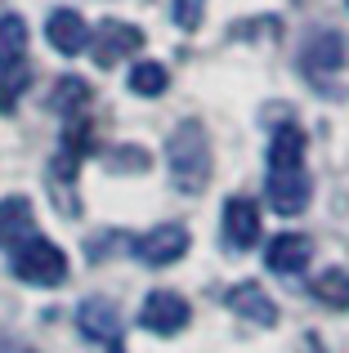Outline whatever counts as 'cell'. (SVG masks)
<instances>
[{"instance_id": "1", "label": "cell", "mask_w": 349, "mask_h": 353, "mask_svg": "<svg viewBox=\"0 0 349 353\" xmlns=\"http://www.w3.org/2000/svg\"><path fill=\"white\" fill-rule=\"evenodd\" d=\"M166 165L179 192H201L210 183V143L197 121H179L166 139Z\"/></svg>"}, {"instance_id": "2", "label": "cell", "mask_w": 349, "mask_h": 353, "mask_svg": "<svg viewBox=\"0 0 349 353\" xmlns=\"http://www.w3.org/2000/svg\"><path fill=\"white\" fill-rule=\"evenodd\" d=\"M14 277L27 286H59L68 277V255L45 237H27L23 246H14Z\"/></svg>"}, {"instance_id": "3", "label": "cell", "mask_w": 349, "mask_h": 353, "mask_svg": "<svg viewBox=\"0 0 349 353\" xmlns=\"http://www.w3.org/2000/svg\"><path fill=\"white\" fill-rule=\"evenodd\" d=\"M345 59H349L345 36L341 32H318V36H309V45L300 50V72L323 85L327 77H336V72L345 68Z\"/></svg>"}, {"instance_id": "4", "label": "cell", "mask_w": 349, "mask_h": 353, "mask_svg": "<svg viewBox=\"0 0 349 353\" xmlns=\"http://www.w3.org/2000/svg\"><path fill=\"white\" fill-rule=\"evenodd\" d=\"M183 250H188V228H183V224H157V228H148L143 237H134V255H139L148 268L179 264Z\"/></svg>"}, {"instance_id": "5", "label": "cell", "mask_w": 349, "mask_h": 353, "mask_svg": "<svg viewBox=\"0 0 349 353\" xmlns=\"http://www.w3.org/2000/svg\"><path fill=\"white\" fill-rule=\"evenodd\" d=\"M90 50H94L99 68H112V63H121L126 54L143 50V32L134 23H117V18H108L99 32H90Z\"/></svg>"}, {"instance_id": "6", "label": "cell", "mask_w": 349, "mask_h": 353, "mask_svg": "<svg viewBox=\"0 0 349 353\" xmlns=\"http://www.w3.org/2000/svg\"><path fill=\"white\" fill-rule=\"evenodd\" d=\"M264 188H269V206H273V215H287V219H291V215H300V210L309 206V197H314L305 165H300V170H269Z\"/></svg>"}, {"instance_id": "7", "label": "cell", "mask_w": 349, "mask_h": 353, "mask_svg": "<svg viewBox=\"0 0 349 353\" xmlns=\"http://www.w3.org/2000/svg\"><path fill=\"white\" fill-rule=\"evenodd\" d=\"M139 322H143V331H152V336H179V331L188 327V304H183V295H174V291H152L148 300H143V309H139Z\"/></svg>"}, {"instance_id": "8", "label": "cell", "mask_w": 349, "mask_h": 353, "mask_svg": "<svg viewBox=\"0 0 349 353\" xmlns=\"http://www.w3.org/2000/svg\"><path fill=\"white\" fill-rule=\"evenodd\" d=\"M260 241V210L251 197H228L224 201V246L228 250H251Z\"/></svg>"}, {"instance_id": "9", "label": "cell", "mask_w": 349, "mask_h": 353, "mask_svg": "<svg viewBox=\"0 0 349 353\" xmlns=\"http://www.w3.org/2000/svg\"><path fill=\"white\" fill-rule=\"evenodd\" d=\"M224 304L237 313V318L255 322V327H273V322H278V304H273V300H269V291H264V286H255V282H237V286H228Z\"/></svg>"}, {"instance_id": "10", "label": "cell", "mask_w": 349, "mask_h": 353, "mask_svg": "<svg viewBox=\"0 0 349 353\" xmlns=\"http://www.w3.org/2000/svg\"><path fill=\"white\" fill-rule=\"evenodd\" d=\"M45 36H50V45L59 54H68V59H77V54L90 50V27L77 9H54L50 23H45Z\"/></svg>"}, {"instance_id": "11", "label": "cell", "mask_w": 349, "mask_h": 353, "mask_svg": "<svg viewBox=\"0 0 349 353\" xmlns=\"http://www.w3.org/2000/svg\"><path fill=\"white\" fill-rule=\"evenodd\" d=\"M77 322H81V336L86 340H99V345H117L121 340V313L108 300H86L77 309Z\"/></svg>"}, {"instance_id": "12", "label": "cell", "mask_w": 349, "mask_h": 353, "mask_svg": "<svg viewBox=\"0 0 349 353\" xmlns=\"http://www.w3.org/2000/svg\"><path fill=\"white\" fill-rule=\"evenodd\" d=\"M27 237H36V215H32V201L27 197H5L0 201V246H23Z\"/></svg>"}, {"instance_id": "13", "label": "cell", "mask_w": 349, "mask_h": 353, "mask_svg": "<svg viewBox=\"0 0 349 353\" xmlns=\"http://www.w3.org/2000/svg\"><path fill=\"white\" fill-rule=\"evenodd\" d=\"M309 255H314V246H309L305 233H278V237H269L264 264H269L273 273H300V268L309 264Z\"/></svg>"}, {"instance_id": "14", "label": "cell", "mask_w": 349, "mask_h": 353, "mask_svg": "<svg viewBox=\"0 0 349 353\" xmlns=\"http://www.w3.org/2000/svg\"><path fill=\"white\" fill-rule=\"evenodd\" d=\"M305 165V130L278 125L269 139V170H300Z\"/></svg>"}, {"instance_id": "15", "label": "cell", "mask_w": 349, "mask_h": 353, "mask_svg": "<svg viewBox=\"0 0 349 353\" xmlns=\"http://www.w3.org/2000/svg\"><path fill=\"white\" fill-rule=\"evenodd\" d=\"M50 108L59 117H77L81 108H90V85L81 77H63L59 85L50 90Z\"/></svg>"}, {"instance_id": "16", "label": "cell", "mask_w": 349, "mask_h": 353, "mask_svg": "<svg viewBox=\"0 0 349 353\" xmlns=\"http://www.w3.org/2000/svg\"><path fill=\"white\" fill-rule=\"evenodd\" d=\"M27 54V23L18 14H0V68L23 63Z\"/></svg>"}, {"instance_id": "17", "label": "cell", "mask_w": 349, "mask_h": 353, "mask_svg": "<svg viewBox=\"0 0 349 353\" xmlns=\"http://www.w3.org/2000/svg\"><path fill=\"white\" fill-rule=\"evenodd\" d=\"M126 85H130L134 94H143V99H157V94H166L170 72L161 68V63H134L130 77H126Z\"/></svg>"}, {"instance_id": "18", "label": "cell", "mask_w": 349, "mask_h": 353, "mask_svg": "<svg viewBox=\"0 0 349 353\" xmlns=\"http://www.w3.org/2000/svg\"><path fill=\"white\" fill-rule=\"evenodd\" d=\"M314 300H323L327 309H349V273L341 268H327L314 277Z\"/></svg>"}, {"instance_id": "19", "label": "cell", "mask_w": 349, "mask_h": 353, "mask_svg": "<svg viewBox=\"0 0 349 353\" xmlns=\"http://www.w3.org/2000/svg\"><path fill=\"white\" fill-rule=\"evenodd\" d=\"M27 85H32V68H27V63H9V68H0V112H14V103L23 99Z\"/></svg>"}, {"instance_id": "20", "label": "cell", "mask_w": 349, "mask_h": 353, "mask_svg": "<svg viewBox=\"0 0 349 353\" xmlns=\"http://www.w3.org/2000/svg\"><path fill=\"white\" fill-rule=\"evenodd\" d=\"M201 9H206V0H174V23L192 32L201 23Z\"/></svg>"}, {"instance_id": "21", "label": "cell", "mask_w": 349, "mask_h": 353, "mask_svg": "<svg viewBox=\"0 0 349 353\" xmlns=\"http://www.w3.org/2000/svg\"><path fill=\"white\" fill-rule=\"evenodd\" d=\"M112 353H121V349H112Z\"/></svg>"}]
</instances>
